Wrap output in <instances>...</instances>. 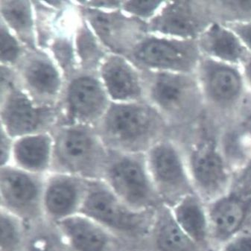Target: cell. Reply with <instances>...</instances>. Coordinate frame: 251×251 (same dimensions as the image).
Segmentation results:
<instances>
[{"mask_svg": "<svg viewBox=\"0 0 251 251\" xmlns=\"http://www.w3.org/2000/svg\"><path fill=\"white\" fill-rule=\"evenodd\" d=\"M54 225L73 251H106L111 242L110 231L81 213Z\"/></svg>", "mask_w": 251, "mask_h": 251, "instance_id": "44dd1931", "label": "cell"}, {"mask_svg": "<svg viewBox=\"0 0 251 251\" xmlns=\"http://www.w3.org/2000/svg\"><path fill=\"white\" fill-rule=\"evenodd\" d=\"M75 2L109 52L127 56L148 33L147 23L122 9H96Z\"/></svg>", "mask_w": 251, "mask_h": 251, "instance_id": "30bf717a", "label": "cell"}, {"mask_svg": "<svg viewBox=\"0 0 251 251\" xmlns=\"http://www.w3.org/2000/svg\"><path fill=\"white\" fill-rule=\"evenodd\" d=\"M78 4L88 8L101 10L121 9L123 1H77Z\"/></svg>", "mask_w": 251, "mask_h": 251, "instance_id": "e575fe53", "label": "cell"}, {"mask_svg": "<svg viewBox=\"0 0 251 251\" xmlns=\"http://www.w3.org/2000/svg\"><path fill=\"white\" fill-rule=\"evenodd\" d=\"M96 127L107 149L121 153H146L171 131L164 117L146 101L111 102Z\"/></svg>", "mask_w": 251, "mask_h": 251, "instance_id": "6da1fadb", "label": "cell"}, {"mask_svg": "<svg viewBox=\"0 0 251 251\" xmlns=\"http://www.w3.org/2000/svg\"><path fill=\"white\" fill-rule=\"evenodd\" d=\"M212 17L222 24L251 22V1H219L207 2Z\"/></svg>", "mask_w": 251, "mask_h": 251, "instance_id": "4316f807", "label": "cell"}, {"mask_svg": "<svg viewBox=\"0 0 251 251\" xmlns=\"http://www.w3.org/2000/svg\"><path fill=\"white\" fill-rule=\"evenodd\" d=\"M14 140L0 127V165L1 167L11 164Z\"/></svg>", "mask_w": 251, "mask_h": 251, "instance_id": "1f68e13d", "label": "cell"}, {"mask_svg": "<svg viewBox=\"0 0 251 251\" xmlns=\"http://www.w3.org/2000/svg\"><path fill=\"white\" fill-rule=\"evenodd\" d=\"M207 2L166 1L147 24L148 33L185 41H197L214 22Z\"/></svg>", "mask_w": 251, "mask_h": 251, "instance_id": "7c38bea8", "label": "cell"}, {"mask_svg": "<svg viewBox=\"0 0 251 251\" xmlns=\"http://www.w3.org/2000/svg\"><path fill=\"white\" fill-rule=\"evenodd\" d=\"M143 73L146 101L160 112L171 128L189 123L201 113L205 101L196 74Z\"/></svg>", "mask_w": 251, "mask_h": 251, "instance_id": "3957f363", "label": "cell"}, {"mask_svg": "<svg viewBox=\"0 0 251 251\" xmlns=\"http://www.w3.org/2000/svg\"><path fill=\"white\" fill-rule=\"evenodd\" d=\"M111 104L98 73L78 71L66 81L59 103V125L96 127ZM58 125V126H59Z\"/></svg>", "mask_w": 251, "mask_h": 251, "instance_id": "52a82bcc", "label": "cell"}, {"mask_svg": "<svg viewBox=\"0 0 251 251\" xmlns=\"http://www.w3.org/2000/svg\"><path fill=\"white\" fill-rule=\"evenodd\" d=\"M242 67H243V75L245 81H247L251 87V55Z\"/></svg>", "mask_w": 251, "mask_h": 251, "instance_id": "8d00e7d4", "label": "cell"}, {"mask_svg": "<svg viewBox=\"0 0 251 251\" xmlns=\"http://www.w3.org/2000/svg\"><path fill=\"white\" fill-rule=\"evenodd\" d=\"M251 212V198L229 193L211 203L208 211L209 233L221 242L233 239Z\"/></svg>", "mask_w": 251, "mask_h": 251, "instance_id": "ac0fdd59", "label": "cell"}, {"mask_svg": "<svg viewBox=\"0 0 251 251\" xmlns=\"http://www.w3.org/2000/svg\"><path fill=\"white\" fill-rule=\"evenodd\" d=\"M237 35L251 54V21L245 23L224 24Z\"/></svg>", "mask_w": 251, "mask_h": 251, "instance_id": "d6a6232c", "label": "cell"}, {"mask_svg": "<svg viewBox=\"0 0 251 251\" xmlns=\"http://www.w3.org/2000/svg\"><path fill=\"white\" fill-rule=\"evenodd\" d=\"M0 18L28 50H38L32 1L2 0L0 2Z\"/></svg>", "mask_w": 251, "mask_h": 251, "instance_id": "7402d4cb", "label": "cell"}, {"mask_svg": "<svg viewBox=\"0 0 251 251\" xmlns=\"http://www.w3.org/2000/svg\"><path fill=\"white\" fill-rule=\"evenodd\" d=\"M197 43L204 57L235 67L243 66L251 55L230 28L216 21L201 34Z\"/></svg>", "mask_w": 251, "mask_h": 251, "instance_id": "d6986e66", "label": "cell"}, {"mask_svg": "<svg viewBox=\"0 0 251 251\" xmlns=\"http://www.w3.org/2000/svg\"><path fill=\"white\" fill-rule=\"evenodd\" d=\"M74 41L79 71L98 73L100 66L110 52L101 44L81 14L76 24Z\"/></svg>", "mask_w": 251, "mask_h": 251, "instance_id": "cb8c5ba5", "label": "cell"}, {"mask_svg": "<svg viewBox=\"0 0 251 251\" xmlns=\"http://www.w3.org/2000/svg\"><path fill=\"white\" fill-rule=\"evenodd\" d=\"M98 75L111 102L146 101L144 73L126 56L109 53Z\"/></svg>", "mask_w": 251, "mask_h": 251, "instance_id": "e0dca14e", "label": "cell"}, {"mask_svg": "<svg viewBox=\"0 0 251 251\" xmlns=\"http://www.w3.org/2000/svg\"><path fill=\"white\" fill-rule=\"evenodd\" d=\"M146 159L159 197L177 203L186 196L194 194L183 157L169 136L153 145L146 152Z\"/></svg>", "mask_w": 251, "mask_h": 251, "instance_id": "9c48e42d", "label": "cell"}, {"mask_svg": "<svg viewBox=\"0 0 251 251\" xmlns=\"http://www.w3.org/2000/svg\"><path fill=\"white\" fill-rule=\"evenodd\" d=\"M155 242L159 251H198L199 246L179 226L172 214L163 216L159 222Z\"/></svg>", "mask_w": 251, "mask_h": 251, "instance_id": "d4e9b609", "label": "cell"}, {"mask_svg": "<svg viewBox=\"0 0 251 251\" xmlns=\"http://www.w3.org/2000/svg\"><path fill=\"white\" fill-rule=\"evenodd\" d=\"M222 251H251V236H237L231 239Z\"/></svg>", "mask_w": 251, "mask_h": 251, "instance_id": "836d02e7", "label": "cell"}, {"mask_svg": "<svg viewBox=\"0 0 251 251\" xmlns=\"http://www.w3.org/2000/svg\"><path fill=\"white\" fill-rule=\"evenodd\" d=\"M53 153L54 138L51 132L27 135L14 140L10 165L45 176L51 172Z\"/></svg>", "mask_w": 251, "mask_h": 251, "instance_id": "ffe728a7", "label": "cell"}, {"mask_svg": "<svg viewBox=\"0 0 251 251\" xmlns=\"http://www.w3.org/2000/svg\"><path fill=\"white\" fill-rule=\"evenodd\" d=\"M0 127L13 140L51 132L61 123V109L33 101L17 82L1 87Z\"/></svg>", "mask_w": 251, "mask_h": 251, "instance_id": "8992f818", "label": "cell"}, {"mask_svg": "<svg viewBox=\"0 0 251 251\" xmlns=\"http://www.w3.org/2000/svg\"><path fill=\"white\" fill-rule=\"evenodd\" d=\"M24 221L1 208L0 248L1 251H23L25 248Z\"/></svg>", "mask_w": 251, "mask_h": 251, "instance_id": "484cf974", "label": "cell"}, {"mask_svg": "<svg viewBox=\"0 0 251 251\" xmlns=\"http://www.w3.org/2000/svg\"><path fill=\"white\" fill-rule=\"evenodd\" d=\"M239 126L251 142V113L246 115V117L242 120V123Z\"/></svg>", "mask_w": 251, "mask_h": 251, "instance_id": "d590c367", "label": "cell"}, {"mask_svg": "<svg viewBox=\"0 0 251 251\" xmlns=\"http://www.w3.org/2000/svg\"><path fill=\"white\" fill-rule=\"evenodd\" d=\"M126 57L143 71L196 75L203 54L197 41L147 33Z\"/></svg>", "mask_w": 251, "mask_h": 251, "instance_id": "277c9868", "label": "cell"}, {"mask_svg": "<svg viewBox=\"0 0 251 251\" xmlns=\"http://www.w3.org/2000/svg\"><path fill=\"white\" fill-rule=\"evenodd\" d=\"M54 138L51 172H61L89 180L104 176L110 151L94 126L59 125L51 131Z\"/></svg>", "mask_w": 251, "mask_h": 251, "instance_id": "7a4b0ae2", "label": "cell"}, {"mask_svg": "<svg viewBox=\"0 0 251 251\" xmlns=\"http://www.w3.org/2000/svg\"><path fill=\"white\" fill-rule=\"evenodd\" d=\"M89 180L70 174L50 172L44 183L43 214L55 224L80 213Z\"/></svg>", "mask_w": 251, "mask_h": 251, "instance_id": "2e32d148", "label": "cell"}, {"mask_svg": "<svg viewBox=\"0 0 251 251\" xmlns=\"http://www.w3.org/2000/svg\"><path fill=\"white\" fill-rule=\"evenodd\" d=\"M103 177L115 194L135 210L146 212L160 198L148 170L146 153L110 151Z\"/></svg>", "mask_w": 251, "mask_h": 251, "instance_id": "5b68a950", "label": "cell"}, {"mask_svg": "<svg viewBox=\"0 0 251 251\" xmlns=\"http://www.w3.org/2000/svg\"><path fill=\"white\" fill-rule=\"evenodd\" d=\"M172 215L195 243L199 246L206 243L210 234L209 219L199 198L194 194L186 196L176 203Z\"/></svg>", "mask_w": 251, "mask_h": 251, "instance_id": "603a6c76", "label": "cell"}, {"mask_svg": "<svg viewBox=\"0 0 251 251\" xmlns=\"http://www.w3.org/2000/svg\"><path fill=\"white\" fill-rule=\"evenodd\" d=\"M205 103L221 111H231L242 100L245 77L239 67L203 56L196 73Z\"/></svg>", "mask_w": 251, "mask_h": 251, "instance_id": "5bb4252c", "label": "cell"}, {"mask_svg": "<svg viewBox=\"0 0 251 251\" xmlns=\"http://www.w3.org/2000/svg\"><path fill=\"white\" fill-rule=\"evenodd\" d=\"M189 172L192 184L203 199L212 202L225 196L230 183V169L216 143L205 140L193 148Z\"/></svg>", "mask_w": 251, "mask_h": 251, "instance_id": "9a60e30c", "label": "cell"}, {"mask_svg": "<svg viewBox=\"0 0 251 251\" xmlns=\"http://www.w3.org/2000/svg\"><path fill=\"white\" fill-rule=\"evenodd\" d=\"M15 70L17 84L33 101L42 106L59 105L66 79L47 51L28 50Z\"/></svg>", "mask_w": 251, "mask_h": 251, "instance_id": "8fae6325", "label": "cell"}, {"mask_svg": "<svg viewBox=\"0 0 251 251\" xmlns=\"http://www.w3.org/2000/svg\"><path fill=\"white\" fill-rule=\"evenodd\" d=\"M68 247L59 237L40 234L30 239L23 251H68Z\"/></svg>", "mask_w": 251, "mask_h": 251, "instance_id": "f546056e", "label": "cell"}, {"mask_svg": "<svg viewBox=\"0 0 251 251\" xmlns=\"http://www.w3.org/2000/svg\"><path fill=\"white\" fill-rule=\"evenodd\" d=\"M164 1H123L121 9L146 23L153 18Z\"/></svg>", "mask_w": 251, "mask_h": 251, "instance_id": "f1b7e54d", "label": "cell"}, {"mask_svg": "<svg viewBox=\"0 0 251 251\" xmlns=\"http://www.w3.org/2000/svg\"><path fill=\"white\" fill-rule=\"evenodd\" d=\"M230 188L232 194L251 198V158L241 168Z\"/></svg>", "mask_w": 251, "mask_h": 251, "instance_id": "4dcf8cb0", "label": "cell"}, {"mask_svg": "<svg viewBox=\"0 0 251 251\" xmlns=\"http://www.w3.org/2000/svg\"><path fill=\"white\" fill-rule=\"evenodd\" d=\"M0 65L16 69L28 51L22 42L0 21Z\"/></svg>", "mask_w": 251, "mask_h": 251, "instance_id": "83f0119b", "label": "cell"}, {"mask_svg": "<svg viewBox=\"0 0 251 251\" xmlns=\"http://www.w3.org/2000/svg\"><path fill=\"white\" fill-rule=\"evenodd\" d=\"M44 177L25 172L13 165L1 167V208L24 222L43 214Z\"/></svg>", "mask_w": 251, "mask_h": 251, "instance_id": "4fadbf2b", "label": "cell"}, {"mask_svg": "<svg viewBox=\"0 0 251 251\" xmlns=\"http://www.w3.org/2000/svg\"><path fill=\"white\" fill-rule=\"evenodd\" d=\"M80 213L109 231L136 234L144 227L146 212L127 206L105 182L99 180H89Z\"/></svg>", "mask_w": 251, "mask_h": 251, "instance_id": "ba28073f", "label": "cell"}]
</instances>
